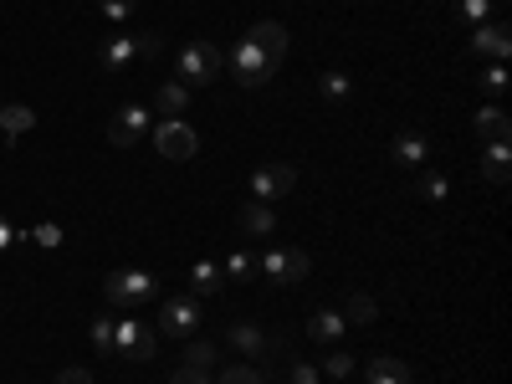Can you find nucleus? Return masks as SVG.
<instances>
[{
	"label": "nucleus",
	"mask_w": 512,
	"mask_h": 384,
	"mask_svg": "<svg viewBox=\"0 0 512 384\" xmlns=\"http://www.w3.org/2000/svg\"><path fill=\"white\" fill-rule=\"evenodd\" d=\"M113 354H123V359H154L159 354V328L149 333L139 318H118L113 323Z\"/></svg>",
	"instance_id": "obj_5"
},
{
	"label": "nucleus",
	"mask_w": 512,
	"mask_h": 384,
	"mask_svg": "<svg viewBox=\"0 0 512 384\" xmlns=\"http://www.w3.org/2000/svg\"><path fill=\"white\" fill-rule=\"evenodd\" d=\"M369 384H410V369L390 354H379V359H369Z\"/></svg>",
	"instance_id": "obj_18"
},
{
	"label": "nucleus",
	"mask_w": 512,
	"mask_h": 384,
	"mask_svg": "<svg viewBox=\"0 0 512 384\" xmlns=\"http://www.w3.org/2000/svg\"><path fill=\"white\" fill-rule=\"evenodd\" d=\"M231 344L241 349V354H267V333L262 328H256V323H231Z\"/></svg>",
	"instance_id": "obj_21"
},
{
	"label": "nucleus",
	"mask_w": 512,
	"mask_h": 384,
	"mask_svg": "<svg viewBox=\"0 0 512 384\" xmlns=\"http://www.w3.org/2000/svg\"><path fill=\"white\" fill-rule=\"evenodd\" d=\"M287 374H292V384H318V369H313V364H297V359H292Z\"/></svg>",
	"instance_id": "obj_37"
},
{
	"label": "nucleus",
	"mask_w": 512,
	"mask_h": 384,
	"mask_svg": "<svg viewBox=\"0 0 512 384\" xmlns=\"http://www.w3.org/2000/svg\"><path fill=\"white\" fill-rule=\"evenodd\" d=\"M16 241H21V231L11 226V216H6V210H0V251H11Z\"/></svg>",
	"instance_id": "obj_36"
},
{
	"label": "nucleus",
	"mask_w": 512,
	"mask_h": 384,
	"mask_svg": "<svg viewBox=\"0 0 512 384\" xmlns=\"http://www.w3.org/2000/svg\"><path fill=\"white\" fill-rule=\"evenodd\" d=\"M323 374H328V379H349V374H354V354H344V349H333V354L323 359Z\"/></svg>",
	"instance_id": "obj_29"
},
{
	"label": "nucleus",
	"mask_w": 512,
	"mask_h": 384,
	"mask_svg": "<svg viewBox=\"0 0 512 384\" xmlns=\"http://www.w3.org/2000/svg\"><path fill=\"white\" fill-rule=\"evenodd\" d=\"M226 62H231V72H236V82H241V88H262V82L277 72V62H267L262 52L251 47V41H236V47L226 52Z\"/></svg>",
	"instance_id": "obj_6"
},
{
	"label": "nucleus",
	"mask_w": 512,
	"mask_h": 384,
	"mask_svg": "<svg viewBox=\"0 0 512 384\" xmlns=\"http://www.w3.org/2000/svg\"><path fill=\"white\" fill-rule=\"evenodd\" d=\"M446 190H451V185H446L441 175H425V180H420V195H425V200H446Z\"/></svg>",
	"instance_id": "obj_34"
},
{
	"label": "nucleus",
	"mask_w": 512,
	"mask_h": 384,
	"mask_svg": "<svg viewBox=\"0 0 512 384\" xmlns=\"http://www.w3.org/2000/svg\"><path fill=\"white\" fill-rule=\"evenodd\" d=\"M431 159V139L425 134H400L395 139V164H425Z\"/></svg>",
	"instance_id": "obj_19"
},
{
	"label": "nucleus",
	"mask_w": 512,
	"mask_h": 384,
	"mask_svg": "<svg viewBox=\"0 0 512 384\" xmlns=\"http://www.w3.org/2000/svg\"><path fill=\"white\" fill-rule=\"evenodd\" d=\"M169 384H210V374H205V369H190V364H180L175 374H169Z\"/></svg>",
	"instance_id": "obj_33"
},
{
	"label": "nucleus",
	"mask_w": 512,
	"mask_h": 384,
	"mask_svg": "<svg viewBox=\"0 0 512 384\" xmlns=\"http://www.w3.org/2000/svg\"><path fill=\"white\" fill-rule=\"evenodd\" d=\"M221 282H226V272H221L216 262H195V272H190V297H210V292H221Z\"/></svg>",
	"instance_id": "obj_17"
},
{
	"label": "nucleus",
	"mask_w": 512,
	"mask_h": 384,
	"mask_svg": "<svg viewBox=\"0 0 512 384\" xmlns=\"http://www.w3.org/2000/svg\"><path fill=\"white\" fill-rule=\"evenodd\" d=\"M149 108H139V103H128V108H118L113 113V123H108V139H113V149H134L144 134H149Z\"/></svg>",
	"instance_id": "obj_9"
},
{
	"label": "nucleus",
	"mask_w": 512,
	"mask_h": 384,
	"mask_svg": "<svg viewBox=\"0 0 512 384\" xmlns=\"http://www.w3.org/2000/svg\"><path fill=\"white\" fill-rule=\"evenodd\" d=\"M185 103H190V88H185V82H164V88L154 93V108H159L164 118H175V113H185Z\"/></svg>",
	"instance_id": "obj_22"
},
{
	"label": "nucleus",
	"mask_w": 512,
	"mask_h": 384,
	"mask_svg": "<svg viewBox=\"0 0 512 384\" xmlns=\"http://www.w3.org/2000/svg\"><path fill=\"white\" fill-rule=\"evenodd\" d=\"M185 364H190V369H205V374H210V364H216V344H205V338H195V344L185 349Z\"/></svg>",
	"instance_id": "obj_26"
},
{
	"label": "nucleus",
	"mask_w": 512,
	"mask_h": 384,
	"mask_svg": "<svg viewBox=\"0 0 512 384\" xmlns=\"http://www.w3.org/2000/svg\"><path fill=\"white\" fill-rule=\"evenodd\" d=\"M98 11H103V16L113 21V26H123L128 16H134V11H139V0H98Z\"/></svg>",
	"instance_id": "obj_28"
},
{
	"label": "nucleus",
	"mask_w": 512,
	"mask_h": 384,
	"mask_svg": "<svg viewBox=\"0 0 512 384\" xmlns=\"http://www.w3.org/2000/svg\"><path fill=\"white\" fill-rule=\"evenodd\" d=\"M216 384H262V369H251V364H236V369H226Z\"/></svg>",
	"instance_id": "obj_31"
},
{
	"label": "nucleus",
	"mask_w": 512,
	"mask_h": 384,
	"mask_svg": "<svg viewBox=\"0 0 512 384\" xmlns=\"http://www.w3.org/2000/svg\"><path fill=\"white\" fill-rule=\"evenodd\" d=\"M221 67H226L221 47H210V41H185L180 57H175V82H185V88H205V82H216Z\"/></svg>",
	"instance_id": "obj_1"
},
{
	"label": "nucleus",
	"mask_w": 512,
	"mask_h": 384,
	"mask_svg": "<svg viewBox=\"0 0 512 384\" xmlns=\"http://www.w3.org/2000/svg\"><path fill=\"white\" fill-rule=\"evenodd\" d=\"M200 328V303L185 292V297H169L159 308V338H190Z\"/></svg>",
	"instance_id": "obj_7"
},
{
	"label": "nucleus",
	"mask_w": 512,
	"mask_h": 384,
	"mask_svg": "<svg viewBox=\"0 0 512 384\" xmlns=\"http://www.w3.org/2000/svg\"><path fill=\"white\" fill-rule=\"evenodd\" d=\"M57 384H93V374H88V369H62Z\"/></svg>",
	"instance_id": "obj_38"
},
{
	"label": "nucleus",
	"mask_w": 512,
	"mask_h": 384,
	"mask_svg": "<svg viewBox=\"0 0 512 384\" xmlns=\"http://www.w3.org/2000/svg\"><path fill=\"white\" fill-rule=\"evenodd\" d=\"M349 93H354L349 72H323V98L328 103H349Z\"/></svg>",
	"instance_id": "obj_23"
},
{
	"label": "nucleus",
	"mask_w": 512,
	"mask_h": 384,
	"mask_svg": "<svg viewBox=\"0 0 512 384\" xmlns=\"http://www.w3.org/2000/svg\"><path fill=\"white\" fill-rule=\"evenodd\" d=\"M472 52H477V57H492V62H507V52H512L507 26H502V21H482V26L472 31Z\"/></svg>",
	"instance_id": "obj_11"
},
{
	"label": "nucleus",
	"mask_w": 512,
	"mask_h": 384,
	"mask_svg": "<svg viewBox=\"0 0 512 384\" xmlns=\"http://www.w3.org/2000/svg\"><path fill=\"white\" fill-rule=\"evenodd\" d=\"M492 11H497V0H461V21H472V26L492 21Z\"/></svg>",
	"instance_id": "obj_27"
},
{
	"label": "nucleus",
	"mask_w": 512,
	"mask_h": 384,
	"mask_svg": "<svg viewBox=\"0 0 512 384\" xmlns=\"http://www.w3.org/2000/svg\"><path fill=\"white\" fill-rule=\"evenodd\" d=\"M164 52V36L159 31H139V36H113V41H103V52H98V62L103 67H134L139 57H159Z\"/></svg>",
	"instance_id": "obj_3"
},
{
	"label": "nucleus",
	"mask_w": 512,
	"mask_h": 384,
	"mask_svg": "<svg viewBox=\"0 0 512 384\" xmlns=\"http://www.w3.org/2000/svg\"><path fill=\"white\" fill-rule=\"evenodd\" d=\"M236 226H241V231H251V236H272V231H277V216H272V205L251 200V205H241Z\"/></svg>",
	"instance_id": "obj_16"
},
{
	"label": "nucleus",
	"mask_w": 512,
	"mask_h": 384,
	"mask_svg": "<svg viewBox=\"0 0 512 384\" xmlns=\"http://www.w3.org/2000/svg\"><path fill=\"white\" fill-rule=\"evenodd\" d=\"M103 292H108V303H118V308H144V303H154L159 297V277L154 272H113V277H103Z\"/></svg>",
	"instance_id": "obj_2"
},
{
	"label": "nucleus",
	"mask_w": 512,
	"mask_h": 384,
	"mask_svg": "<svg viewBox=\"0 0 512 384\" xmlns=\"http://www.w3.org/2000/svg\"><path fill=\"white\" fill-rule=\"evenodd\" d=\"M36 123V113L26 108V103H11V108H0V128H6V144H16L26 128Z\"/></svg>",
	"instance_id": "obj_20"
},
{
	"label": "nucleus",
	"mask_w": 512,
	"mask_h": 384,
	"mask_svg": "<svg viewBox=\"0 0 512 384\" xmlns=\"http://www.w3.org/2000/svg\"><path fill=\"white\" fill-rule=\"evenodd\" d=\"M344 328H349V318L333 313V308H318V313L308 318V333L318 338V344H338V338H344Z\"/></svg>",
	"instance_id": "obj_15"
},
{
	"label": "nucleus",
	"mask_w": 512,
	"mask_h": 384,
	"mask_svg": "<svg viewBox=\"0 0 512 384\" xmlns=\"http://www.w3.org/2000/svg\"><path fill=\"white\" fill-rule=\"evenodd\" d=\"M93 349L113 359V318H93Z\"/></svg>",
	"instance_id": "obj_30"
},
{
	"label": "nucleus",
	"mask_w": 512,
	"mask_h": 384,
	"mask_svg": "<svg viewBox=\"0 0 512 384\" xmlns=\"http://www.w3.org/2000/svg\"><path fill=\"white\" fill-rule=\"evenodd\" d=\"M344 318H349V323H374V318H379L374 297H369V292H354V297H349V308H344Z\"/></svg>",
	"instance_id": "obj_24"
},
{
	"label": "nucleus",
	"mask_w": 512,
	"mask_h": 384,
	"mask_svg": "<svg viewBox=\"0 0 512 384\" xmlns=\"http://www.w3.org/2000/svg\"><path fill=\"white\" fill-rule=\"evenodd\" d=\"M292 185H297V169H292V164H262V169L251 175V200L272 205V200H282Z\"/></svg>",
	"instance_id": "obj_10"
},
{
	"label": "nucleus",
	"mask_w": 512,
	"mask_h": 384,
	"mask_svg": "<svg viewBox=\"0 0 512 384\" xmlns=\"http://www.w3.org/2000/svg\"><path fill=\"white\" fill-rule=\"evenodd\" d=\"M221 272H226V277H236V282H246V277L256 272V256H251V251H231Z\"/></svg>",
	"instance_id": "obj_25"
},
{
	"label": "nucleus",
	"mask_w": 512,
	"mask_h": 384,
	"mask_svg": "<svg viewBox=\"0 0 512 384\" xmlns=\"http://www.w3.org/2000/svg\"><path fill=\"white\" fill-rule=\"evenodd\" d=\"M246 41H251V47L262 52L267 62H282V57H287V26H282V21H256Z\"/></svg>",
	"instance_id": "obj_12"
},
{
	"label": "nucleus",
	"mask_w": 512,
	"mask_h": 384,
	"mask_svg": "<svg viewBox=\"0 0 512 384\" xmlns=\"http://www.w3.org/2000/svg\"><path fill=\"white\" fill-rule=\"evenodd\" d=\"M472 128H477V139H487V144H512V118L492 103V108H482L477 118H472Z\"/></svg>",
	"instance_id": "obj_13"
},
{
	"label": "nucleus",
	"mask_w": 512,
	"mask_h": 384,
	"mask_svg": "<svg viewBox=\"0 0 512 384\" xmlns=\"http://www.w3.org/2000/svg\"><path fill=\"white\" fill-rule=\"evenodd\" d=\"M262 267L272 282H303L308 272H313V256L303 251V246H272V251H262Z\"/></svg>",
	"instance_id": "obj_4"
},
{
	"label": "nucleus",
	"mask_w": 512,
	"mask_h": 384,
	"mask_svg": "<svg viewBox=\"0 0 512 384\" xmlns=\"http://www.w3.org/2000/svg\"><path fill=\"white\" fill-rule=\"evenodd\" d=\"M154 144H159V154H164V159H175V164L195 159V149H200L195 128H190V123H180V118H164V123L154 128Z\"/></svg>",
	"instance_id": "obj_8"
},
{
	"label": "nucleus",
	"mask_w": 512,
	"mask_h": 384,
	"mask_svg": "<svg viewBox=\"0 0 512 384\" xmlns=\"http://www.w3.org/2000/svg\"><path fill=\"white\" fill-rule=\"evenodd\" d=\"M482 180L497 185V190L512 180V144H487V154H482Z\"/></svg>",
	"instance_id": "obj_14"
},
{
	"label": "nucleus",
	"mask_w": 512,
	"mask_h": 384,
	"mask_svg": "<svg viewBox=\"0 0 512 384\" xmlns=\"http://www.w3.org/2000/svg\"><path fill=\"white\" fill-rule=\"evenodd\" d=\"M31 236H36V246H47V251H52V246H62V226H52V221H41Z\"/></svg>",
	"instance_id": "obj_32"
},
{
	"label": "nucleus",
	"mask_w": 512,
	"mask_h": 384,
	"mask_svg": "<svg viewBox=\"0 0 512 384\" xmlns=\"http://www.w3.org/2000/svg\"><path fill=\"white\" fill-rule=\"evenodd\" d=\"M482 82H487V93H502V88H507V67H502V62H492V67L482 72Z\"/></svg>",
	"instance_id": "obj_35"
}]
</instances>
